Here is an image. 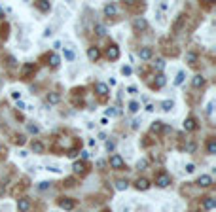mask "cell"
Masks as SVG:
<instances>
[{
  "mask_svg": "<svg viewBox=\"0 0 216 212\" xmlns=\"http://www.w3.org/2000/svg\"><path fill=\"white\" fill-rule=\"evenodd\" d=\"M0 150H2V144H0Z\"/></svg>",
  "mask_w": 216,
  "mask_h": 212,
  "instance_id": "b9f144b4",
  "label": "cell"
},
{
  "mask_svg": "<svg viewBox=\"0 0 216 212\" xmlns=\"http://www.w3.org/2000/svg\"><path fill=\"white\" fill-rule=\"evenodd\" d=\"M51 186V182H40V186H38V189H48Z\"/></svg>",
  "mask_w": 216,
  "mask_h": 212,
  "instance_id": "1f68e13d",
  "label": "cell"
},
{
  "mask_svg": "<svg viewBox=\"0 0 216 212\" xmlns=\"http://www.w3.org/2000/svg\"><path fill=\"white\" fill-rule=\"evenodd\" d=\"M182 82H184V72H180V74L176 76V80H175V83H176V85H180Z\"/></svg>",
  "mask_w": 216,
  "mask_h": 212,
  "instance_id": "f546056e",
  "label": "cell"
},
{
  "mask_svg": "<svg viewBox=\"0 0 216 212\" xmlns=\"http://www.w3.org/2000/svg\"><path fill=\"white\" fill-rule=\"evenodd\" d=\"M106 150H108V152H112V150H114V142H112V140H108V142H106Z\"/></svg>",
  "mask_w": 216,
  "mask_h": 212,
  "instance_id": "d590c367",
  "label": "cell"
},
{
  "mask_svg": "<svg viewBox=\"0 0 216 212\" xmlns=\"http://www.w3.org/2000/svg\"><path fill=\"white\" fill-rule=\"evenodd\" d=\"M155 184H157L159 187H167V186L171 184V176H169V174H165V172H161V174L155 178Z\"/></svg>",
  "mask_w": 216,
  "mask_h": 212,
  "instance_id": "6da1fadb",
  "label": "cell"
},
{
  "mask_svg": "<svg viewBox=\"0 0 216 212\" xmlns=\"http://www.w3.org/2000/svg\"><path fill=\"white\" fill-rule=\"evenodd\" d=\"M95 32L99 36H104L106 34V29H104V25H95Z\"/></svg>",
  "mask_w": 216,
  "mask_h": 212,
  "instance_id": "603a6c76",
  "label": "cell"
},
{
  "mask_svg": "<svg viewBox=\"0 0 216 212\" xmlns=\"http://www.w3.org/2000/svg\"><path fill=\"white\" fill-rule=\"evenodd\" d=\"M59 205H61V208H65V210H72V208H74V201H72V199H63V201H59Z\"/></svg>",
  "mask_w": 216,
  "mask_h": 212,
  "instance_id": "52a82bcc",
  "label": "cell"
},
{
  "mask_svg": "<svg viewBox=\"0 0 216 212\" xmlns=\"http://www.w3.org/2000/svg\"><path fill=\"white\" fill-rule=\"evenodd\" d=\"M146 165H148V161H146V159H142V161L136 163V169H139V171H144V169H146Z\"/></svg>",
  "mask_w": 216,
  "mask_h": 212,
  "instance_id": "f1b7e54d",
  "label": "cell"
},
{
  "mask_svg": "<svg viewBox=\"0 0 216 212\" xmlns=\"http://www.w3.org/2000/svg\"><path fill=\"white\" fill-rule=\"evenodd\" d=\"M155 64H157V68H159V70H163V66H165V61H163V59H157V61H155Z\"/></svg>",
  "mask_w": 216,
  "mask_h": 212,
  "instance_id": "d6a6232c",
  "label": "cell"
},
{
  "mask_svg": "<svg viewBox=\"0 0 216 212\" xmlns=\"http://www.w3.org/2000/svg\"><path fill=\"white\" fill-rule=\"evenodd\" d=\"M207 150H209V153H210V155H212V153H216V140H209Z\"/></svg>",
  "mask_w": 216,
  "mask_h": 212,
  "instance_id": "7402d4cb",
  "label": "cell"
},
{
  "mask_svg": "<svg viewBox=\"0 0 216 212\" xmlns=\"http://www.w3.org/2000/svg\"><path fill=\"white\" fill-rule=\"evenodd\" d=\"M65 57H66L68 61H72V59H74V51H65Z\"/></svg>",
  "mask_w": 216,
  "mask_h": 212,
  "instance_id": "836d02e7",
  "label": "cell"
},
{
  "mask_svg": "<svg viewBox=\"0 0 216 212\" xmlns=\"http://www.w3.org/2000/svg\"><path fill=\"white\" fill-rule=\"evenodd\" d=\"M186 61H188L190 64H195V61H197V55H195V53H191V51H190V53H186Z\"/></svg>",
  "mask_w": 216,
  "mask_h": 212,
  "instance_id": "44dd1931",
  "label": "cell"
},
{
  "mask_svg": "<svg viewBox=\"0 0 216 212\" xmlns=\"http://www.w3.org/2000/svg\"><path fill=\"white\" fill-rule=\"evenodd\" d=\"M197 184H199L201 187H209V186L212 184V178H210L209 174H203V176H199V180H197Z\"/></svg>",
  "mask_w": 216,
  "mask_h": 212,
  "instance_id": "5b68a950",
  "label": "cell"
},
{
  "mask_svg": "<svg viewBox=\"0 0 216 212\" xmlns=\"http://www.w3.org/2000/svg\"><path fill=\"white\" fill-rule=\"evenodd\" d=\"M32 70H34V64L30 63V64H25V66H23V70H21V74H23V76H25V78H27V76H29V74H30Z\"/></svg>",
  "mask_w": 216,
  "mask_h": 212,
  "instance_id": "9a60e30c",
  "label": "cell"
},
{
  "mask_svg": "<svg viewBox=\"0 0 216 212\" xmlns=\"http://www.w3.org/2000/svg\"><path fill=\"white\" fill-rule=\"evenodd\" d=\"M116 189H120V191L121 189H127V180H118L116 182Z\"/></svg>",
  "mask_w": 216,
  "mask_h": 212,
  "instance_id": "d4e9b609",
  "label": "cell"
},
{
  "mask_svg": "<svg viewBox=\"0 0 216 212\" xmlns=\"http://www.w3.org/2000/svg\"><path fill=\"white\" fill-rule=\"evenodd\" d=\"M129 110H131V112H136V110H139V102H135V100H133V102L129 104Z\"/></svg>",
  "mask_w": 216,
  "mask_h": 212,
  "instance_id": "4dcf8cb0",
  "label": "cell"
},
{
  "mask_svg": "<svg viewBox=\"0 0 216 212\" xmlns=\"http://www.w3.org/2000/svg\"><path fill=\"white\" fill-rule=\"evenodd\" d=\"M87 57H89V61H97V59L100 57V53H99L97 48H89V49H87Z\"/></svg>",
  "mask_w": 216,
  "mask_h": 212,
  "instance_id": "8992f818",
  "label": "cell"
},
{
  "mask_svg": "<svg viewBox=\"0 0 216 212\" xmlns=\"http://www.w3.org/2000/svg\"><path fill=\"white\" fill-rule=\"evenodd\" d=\"M72 169H74V172H84V171H85V165H84L82 161H78V163H74Z\"/></svg>",
  "mask_w": 216,
  "mask_h": 212,
  "instance_id": "ffe728a7",
  "label": "cell"
},
{
  "mask_svg": "<svg viewBox=\"0 0 216 212\" xmlns=\"http://www.w3.org/2000/svg\"><path fill=\"white\" fill-rule=\"evenodd\" d=\"M36 6H38V10H42V12H49V10H51L49 2H36Z\"/></svg>",
  "mask_w": 216,
  "mask_h": 212,
  "instance_id": "e0dca14e",
  "label": "cell"
},
{
  "mask_svg": "<svg viewBox=\"0 0 216 212\" xmlns=\"http://www.w3.org/2000/svg\"><path fill=\"white\" fill-rule=\"evenodd\" d=\"M195 127H197V125H195V119H193V118H188V119L184 121V129H186V131H193Z\"/></svg>",
  "mask_w": 216,
  "mask_h": 212,
  "instance_id": "30bf717a",
  "label": "cell"
},
{
  "mask_svg": "<svg viewBox=\"0 0 216 212\" xmlns=\"http://www.w3.org/2000/svg\"><path fill=\"white\" fill-rule=\"evenodd\" d=\"M193 171H195V165H186V172H193Z\"/></svg>",
  "mask_w": 216,
  "mask_h": 212,
  "instance_id": "e575fe53",
  "label": "cell"
},
{
  "mask_svg": "<svg viewBox=\"0 0 216 212\" xmlns=\"http://www.w3.org/2000/svg\"><path fill=\"white\" fill-rule=\"evenodd\" d=\"M97 93L99 95H108V85L106 83H97Z\"/></svg>",
  "mask_w": 216,
  "mask_h": 212,
  "instance_id": "4fadbf2b",
  "label": "cell"
},
{
  "mask_svg": "<svg viewBox=\"0 0 216 212\" xmlns=\"http://www.w3.org/2000/svg\"><path fill=\"white\" fill-rule=\"evenodd\" d=\"M110 167H112V169H116V171L123 169V159L120 157V155H112V157H110Z\"/></svg>",
  "mask_w": 216,
  "mask_h": 212,
  "instance_id": "7a4b0ae2",
  "label": "cell"
},
{
  "mask_svg": "<svg viewBox=\"0 0 216 212\" xmlns=\"http://www.w3.org/2000/svg\"><path fill=\"white\" fill-rule=\"evenodd\" d=\"M203 83H205V80H203V76H199V74H197V76H193V80H191V85H193V87H195V89H197V87H201Z\"/></svg>",
  "mask_w": 216,
  "mask_h": 212,
  "instance_id": "7c38bea8",
  "label": "cell"
},
{
  "mask_svg": "<svg viewBox=\"0 0 216 212\" xmlns=\"http://www.w3.org/2000/svg\"><path fill=\"white\" fill-rule=\"evenodd\" d=\"M163 129V123H161V121H154V123H152V131L155 133V131H161Z\"/></svg>",
  "mask_w": 216,
  "mask_h": 212,
  "instance_id": "4316f807",
  "label": "cell"
},
{
  "mask_svg": "<svg viewBox=\"0 0 216 212\" xmlns=\"http://www.w3.org/2000/svg\"><path fill=\"white\" fill-rule=\"evenodd\" d=\"M30 148H32V152L42 153V152H44V144H42V142H38V140H34V142L30 144Z\"/></svg>",
  "mask_w": 216,
  "mask_h": 212,
  "instance_id": "8fae6325",
  "label": "cell"
},
{
  "mask_svg": "<svg viewBox=\"0 0 216 212\" xmlns=\"http://www.w3.org/2000/svg\"><path fill=\"white\" fill-rule=\"evenodd\" d=\"M121 72H123L125 76H129V74H131V68H129V66H123V68H121Z\"/></svg>",
  "mask_w": 216,
  "mask_h": 212,
  "instance_id": "74e56055",
  "label": "cell"
},
{
  "mask_svg": "<svg viewBox=\"0 0 216 212\" xmlns=\"http://www.w3.org/2000/svg\"><path fill=\"white\" fill-rule=\"evenodd\" d=\"M133 25H135L136 30H140V29H146V21H144V19H135Z\"/></svg>",
  "mask_w": 216,
  "mask_h": 212,
  "instance_id": "ac0fdd59",
  "label": "cell"
},
{
  "mask_svg": "<svg viewBox=\"0 0 216 212\" xmlns=\"http://www.w3.org/2000/svg\"><path fill=\"white\" fill-rule=\"evenodd\" d=\"M51 66H59V63H61V59H59V55H51Z\"/></svg>",
  "mask_w": 216,
  "mask_h": 212,
  "instance_id": "83f0119b",
  "label": "cell"
},
{
  "mask_svg": "<svg viewBox=\"0 0 216 212\" xmlns=\"http://www.w3.org/2000/svg\"><path fill=\"white\" fill-rule=\"evenodd\" d=\"M155 85H157V87H163V85H165V76H163V74H159V76H157Z\"/></svg>",
  "mask_w": 216,
  "mask_h": 212,
  "instance_id": "484cf974",
  "label": "cell"
},
{
  "mask_svg": "<svg viewBox=\"0 0 216 212\" xmlns=\"http://www.w3.org/2000/svg\"><path fill=\"white\" fill-rule=\"evenodd\" d=\"M214 206H216V201L214 199H210V197L205 199V208H207V210H212Z\"/></svg>",
  "mask_w": 216,
  "mask_h": 212,
  "instance_id": "2e32d148",
  "label": "cell"
},
{
  "mask_svg": "<svg viewBox=\"0 0 216 212\" xmlns=\"http://www.w3.org/2000/svg\"><path fill=\"white\" fill-rule=\"evenodd\" d=\"M17 208H19V212H27V210L30 208V201H29L27 197L19 199V203H17Z\"/></svg>",
  "mask_w": 216,
  "mask_h": 212,
  "instance_id": "277c9868",
  "label": "cell"
},
{
  "mask_svg": "<svg viewBox=\"0 0 216 212\" xmlns=\"http://www.w3.org/2000/svg\"><path fill=\"white\" fill-rule=\"evenodd\" d=\"M104 13L110 17V15H116V6H114V4H106L104 6Z\"/></svg>",
  "mask_w": 216,
  "mask_h": 212,
  "instance_id": "5bb4252c",
  "label": "cell"
},
{
  "mask_svg": "<svg viewBox=\"0 0 216 212\" xmlns=\"http://www.w3.org/2000/svg\"><path fill=\"white\" fill-rule=\"evenodd\" d=\"M148 187H150V182H148L146 178H139V180H136V189H142L144 191V189H148Z\"/></svg>",
  "mask_w": 216,
  "mask_h": 212,
  "instance_id": "9c48e42d",
  "label": "cell"
},
{
  "mask_svg": "<svg viewBox=\"0 0 216 212\" xmlns=\"http://www.w3.org/2000/svg\"><path fill=\"white\" fill-rule=\"evenodd\" d=\"M106 57H108L110 61H116V59L120 57V49H118V46H110V48L106 49Z\"/></svg>",
  "mask_w": 216,
  "mask_h": 212,
  "instance_id": "3957f363",
  "label": "cell"
},
{
  "mask_svg": "<svg viewBox=\"0 0 216 212\" xmlns=\"http://www.w3.org/2000/svg\"><path fill=\"white\" fill-rule=\"evenodd\" d=\"M51 34H53V29L48 27V29H45V32H44V36H51Z\"/></svg>",
  "mask_w": 216,
  "mask_h": 212,
  "instance_id": "8d00e7d4",
  "label": "cell"
},
{
  "mask_svg": "<svg viewBox=\"0 0 216 212\" xmlns=\"http://www.w3.org/2000/svg\"><path fill=\"white\" fill-rule=\"evenodd\" d=\"M17 108H19V110H23V108H25V104H23L21 100H17Z\"/></svg>",
  "mask_w": 216,
  "mask_h": 212,
  "instance_id": "60d3db41",
  "label": "cell"
},
{
  "mask_svg": "<svg viewBox=\"0 0 216 212\" xmlns=\"http://www.w3.org/2000/svg\"><path fill=\"white\" fill-rule=\"evenodd\" d=\"M29 131H30V133H38V127H36V125H29Z\"/></svg>",
  "mask_w": 216,
  "mask_h": 212,
  "instance_id": "ab89813d",
  "label": "cell"
},
{
  "mask_svg": "<svg viewBox=\"0 0 216 212\" xmlns=\"http://www.w3.org/2000/svg\"><path fill=\"white\" fill-rule=\"evenodd\" d=\"M171 108H173V100H163V102H161V110H165V112H169Z\"/></svg>",
  "mask_w": 216,
  "mask_h": 212,
  "instance_id": "cb8c5ba5",
  "label": "cell"
},
{
  "mask_svg": "<svg viewBox=\"0 0 216 212\" xmlns=\"http://www.w3.org/2000/svg\"><path fill=\"white\" fill-rule=\"evenodd\" d=\"M116 114H118V112H116L114 108H108V110H106V116H116Z\"/></svg>",
  "mask_w": 216,
  "mask_h": 212,
  "instance_id": "f35d334b",
  "label": "cell"
},
{
  "mask_svg": "<svg viewBox=\"0 0 216 212\" xmlns=\"http://www.w3.org/2000/svg\"><path fill=\"white\" fill-rule=\"evenodd\" d=\"M139 57H140L142 61H148V59L152 57V49H150V48H142V49L139 51Z\"/></svg>",
  "mask_w": 216,
  "mask_h": 212,
  "instance_id": "ba28073f",
  "label": "cell"
},
{
  "mask_svg": "<svg viewBox=\"0 0 216 212\" xmlns=\"http://www.w3.org/2000/svg\"><path fill=\"white\" fill-rule=\"evenodd\" d=\"M48 100H49L51 104H57V102H59V100H61V97L57 95V93H49V95H48Z\"/></svg>",
  "mask_w": 216,
  "mask_h": 212,
  "instance_id": "d6986e66",
  "label": "cell"
}]
</instances>
